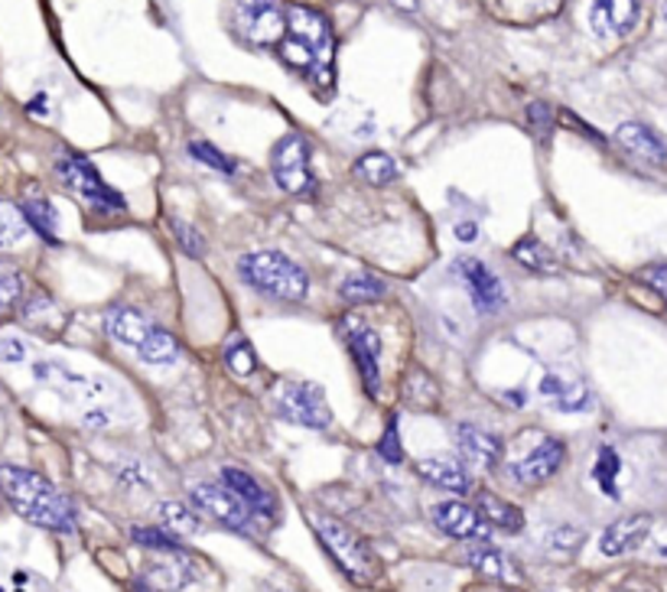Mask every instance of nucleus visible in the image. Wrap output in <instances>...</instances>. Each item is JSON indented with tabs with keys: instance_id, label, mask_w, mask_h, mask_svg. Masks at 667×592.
<instances>
[{
	"instance_id": "44",
	"label": "nucleus",
	"mask_w": 667,
	"mask_h": 592,
	"mask_svg": "<svg viewBox=\"0 0 667 592\" xmlns=\"http://www.w3.org/2000/svg\"><path fill=\"white\" fill-rule=\"evenodd\" d=\"M395 3H398L401 10H408V13H414V10H417V0H395Z\"/></svg>"
},
{
	"instance_id": "26",
	"label": "nucleus",
	"mask_w": 667,
	"mask_h": 592,
	"mask_svg": "<svg viewBox=\"0 0 667 592\" xmlns=\"http://www.w3.org/2000/svg\"><path fill=\"white\" fill-rule=\"evenodd\" d=\"M160 521L170 534L177 537H190V534H199L203 528V515L196 505H186V502H163L160 505Z\"/></svg>"
},
{
	"instance_id": "16",
	"label": "nucleus",
	"mask_w": 667,
	"mask_h": 592,
	"mask_svg": "<svg viewBox=\"0 0 667 592\" xmlns=\"http://www.w3.org/2000/svg\"><path fill=\"white\" fill-rule=\"evenodd\" d=\"M648 534H652V515H626L603 531L599 551L603 557H622V554L639 551Z\"/></svg>"
},
{
	"instance_id": "27",
	"label": "nucleus",
	"mask_w": 667,
	"mask_h": 592,
	"mask_svg": "<svg viewBox=\"0 0 667 592\" xmlns=\"http://www.w3.org/2000/svg\"><path fill=\"white\" fill-rule=\"evenodd\" d=\"M511 257H514L521 267H527L531 274H560L557 257H554L537 238H521V241H514Z\"/></svg>"
},
{
	"instance_id": "45",
	"label": "nucleus",
	"mask_w": 667,
	"mask_h": 592,
	"mask_svg": "<svg viewBox=\"0 0 667 592\" xmlns=\"http://www.w3.org/2000/svg\"><path fill=\"white\" fill-rule=\"evenodd\" d=\"M134 592H150V587H144V583H137V587H134Z\"/></svg>"
},
{
	"instance_id": "11",
	"label": "nucleus",
	"mask_w": 667,
	"mask_h": 592,
	"mask_svg": "<svg viewBox=\"0 0 667 592\" xmlns=\"http://www.w3.org/2000/svg\"><path fill=\"white\" fill-rule=\"evenodd\" d=\"M563 456H567V446L563 439L557 436H544L534 449H527L521 459H514L508 466V475L518 482V485H544L547 479L557 475V469L563 466Z\"/></svg>"
},
{
	"instance_id": "48",
	"label": "nucleus",
	"mask_w": 667,
	"mask_h": 592,
	"mask_svg": "<svg viewBox=\"0 0 667 592\" xmlns=\"http://www.w3.org/2000/svg\"><path fill=\"white\" fill-rule=\"evenodd\" d=\"M280 592H290V590H280Z\"/></svg>"
},
{
	"instance_id": "36",
	"label": "nucleus",
	"mask_w": 667,
	"mask_h": 592,
	"mask_svg": "<svg viewBox=\"0 0 667 592\" xmlns=\"http://www.w3.org/2000/svg\"><path fill=\"white\" fill-rule=\"evenodd\" d=\"M190 154H193L199 164H206V167L219 170V173H225V177L238 170V167H234V160H231V157H225L222 150H219V147H213L209 141H193V144H190Z\"/></svg>"
},
{
	"instance_id": "9",
	"label": "nucleus",
	"mask_w": 667,
	"mask_h": 592,
	"mask_svg": "<svg viewBox=\"0 0 667 592\" xmlns=\"http://www.w3.org/2000/svg\"><path fill=\"white\" fill-rule=\"evenodd\" d=\"M339 333L355 359L365 391L372 397H381V336L359 316H342Z\"/></svg>"
},
{
	"instance_id": "25",
	"label": "nucleus",
	"mask_w": 667,
	"mask_h": 592,
	"mask_svg": "<svg viewBox=\"0 0 667 592\" xmlns=\"http://www.w3.org/2000/svg\"><path fill=\"white\" fill-rule=\"evenodd\" d=\"M355 177H359L362 183H368V186H388V183H395V180L401 177V170H398V160H395V157L372 150V154H365V157L355 160Z\"/></svg>"
},
{
	"instance_id": "28",
	"label": "nucleus",
	"mask_w": 667,
	"mask_h": 592,
	"mask_svg": "<svg viewBox=\"0 0 667 592\" xmlns=\"http://www.w3.org/2000/svg\"><path fill=\"white\" fill-rule=\"evenodd\" d=\"M137 359L144 362V365H150V369H163V365H173L177 359H180V342L167 333V329H154L150 336H147V342L137 349Z\"/></svg>"
},
{
	"instance_id": "17",
	"label": "nucleus",
	"mask_w": 667,
	"mask_h": 592,
	"mask_svg": "<svg viewBox=\"0 0 667 592\" xmlns=\"http://www.w3.org/2000/svg\"><path fill=\"white\" fill-rule=\"evenodd\" d=\"M616 144L632 154L635 160L648 164V167H665L667 164V144L658 137V131H652L648 124L639 121H626L616 131Z\"/></svg>"
},
{
	"instance_id": "7",
	"label": "nucleus",
	"mask_w": 667,
	"mask_h": 592,
	"mask_svg": "<svg viewBox=\"0 0 667 592\" xmlns=\"http://www.w3.org/2000/svg\"><path fill=\"white\" fill-rule=\"evenodd\" d=\"M231 20L251 46H280L287 36V7L280 0H234Z\"/></svg>"
},
{
	"instance_id": "10",
	"label": "nucleus",
	"mask_w": 667,
	"mask_h": 592,
	"mask_svg": "<svg viewBox=\"0 0 667 592\" xmlns=\"http://www.w3.org/2000/svg\"><path fill=\"white\" fill-rule=\"evenodd\" d=\"M193 505L199 508V515H209L213 521H219L228 531L251 534V528H254V515L247 511V505L225 485H216V482L196 485L193 488Z\"/></svg>"
},
{
	"instance_id": "12",
	"label": "nucleus",
	"mask_w": 667,
	"mask_h": 592,
	"mask_svg": "<svg viewBox=\"0 0 667 592\" xmlns=\"http://www.w3.org/2000/svg\"><path fill=\"white\" fill-rule=\"evenodd\" d=\"M430 518H434L437 531H444L446 537H452V541L485 544L492 537V528L485 524L478 508H472L465 502H437L430 508Z\"/></svg>"
},
{
	"instance_id": "46",
	"label": "nucleus",
	"mask_w": 667,
	"mask_h": 592,
	"mask_svg": "<svg viewBox=\"0 0 667 592\" xmlns=\"http://www.w3.org/2000/svg\"><path fill=\"white\" fill-rule=\"evenodd\" d=\"M495 592H518V590H495Z\"/></svg>"
},
{
	"instance_id": "34",
	"label": "nucleus",
	"mask_w": 667,
	"mask_h": 592,
	"mask_svg": "<svg viewBox=\"0 0 667 592\" xmlns=\"http://www.w3.org/2000/svg\"><path fill=\"white\" fill-rule=\"evenodd\" d=\"M131 537H134V544H141V547H147L154 554H180L183 551L180 537L170 534V531H160V528H134Z\"/></svg>"
},
{
	"instance_id": "35",
	"label": "nucleus",
	"mask_w": 667,
	"mask_h": 592,
	"mask_svg": "<svg viewBox=\"0 0 667 592\" xmlns=\"http://www.w3.org/2000/svg\"><path fill=\"white\" fill-rule=\"evenodd\" d=\"M23 290H26V283H23L20 267L0 261V306H3V310H7V306H16V303L23 300Z\"/></svg>"
},
{
	"instance_id": "23",
	"label": "nucleus",
	"mask_w": 667,
	"mask_h": 592,
	"mask_svg": "<svg viewBox=\"0 0 667 592\" xmlns=\"http://www.w3.org/2000/svg\"><path fill=\"white\" fill-rule=\"evenodd\" d=\"M475 508H478V515L485 518V524H488L492 531L518 534V531L524 528V515H521V508H518V505H511V502H505L501 495L478 492Z\"/></svg>"
},
{
	"instance_id": "1",
	"label": "nucleus",
	"mask_w": 667,
	"mask_h": 592,
	"mask_svg": "<svg viewBox=\"0 0 667 592\" xmlns=\"http://www.w3.org/2000/svg\"><path fill=\"white\" fill-rule=\"evenodd\" d=\"M0 498L29 524L56 534H72L78 524L75 505L46 475L23 466H0Z\"/></svg>"
},
{
	"instance_id": "15",
	"label": "nucleus",
	"mask_w": 667,
	"mask_h": 592,
	"mask_svg": "<svg viewBox=\"0 0 667 592\" xmlns=\"http://www.w3.org/2000/svg\"><path fill=\"white\" fill-rule=\"evenodd\" d=\"M222 485L225 488H231L244 505H247V511L254 515V518H277V495L264 485V482H257L251 472H244V469H238V466H225L222 469Z\"/></svg>"
},
{
	"instance_id": "37",
	"label": "nucleus",
	"mask_w": 667,
	"mask_h": 592,
	"mask_svg": "<svg viewBox=\"0 0 667 592\" xmlns=\"http://www.w3.org/2000/svg\"><path fill=\"white\" fill-rule=\"evenodd\" d=\"M616 475H619V456L606 446V449L599 452L596 466H593V479L603 485V492L616 495Z\"/></svg>"
},
{
	"instance_id": "8",
	"label": "nucleus",
	"mask_w": 667,
	"mask_h": 592,
	"mask_svg": "<svg viewBox=\"0 0 667 592\" xmlns=\"http://www.w3.org/2000/svg\"><path fill=\"white\" fill-rule=\"evenodd\" d=\"M56 177L62 180L65 190H72L78 198H85L92 208L98 212H114V208H124V196L118 190H111L98 170L85 160V157H75V154H65L56 160Z\"/></svg>"
},
{
	"instance_id": "13",
	"label": "nucleus",
	"mask_w": 667,
	"mask_h": 592,
	"mask_svg": "<svg viewBox=\"0 0 667 592\" xmlns=\"http://www.w3.org/2000/svg\"><path fill=\"white\" fill-rule=\"evenodd\" d=\"M452 443H456V452L462 456V462H469V466L478 469V472L495 469V466L501 462V452H505L501 439H498L495 433L475 426V423H456Z\"/></svg>"
},
{
	"instance_id": "31",
	"label": "nucleus",
	"mask_w": 667,
	"mask_h": 592,
	"mask_svg": "<svg viewBox=\"0 0 667 592\" xmlns=\"http://www.w3.org/2000/svg\"><path fill=\"white\" fill-rule=\"evenodd\" d=\"M26 234H29V221H26L23 208L13 202H0V251L23 244Z\"/></svg>"
},
{
	"instance_id": "24",
	"label": "nucleus",
	"mask_w": 667,
	"mask_h": 592,
	"mask_svg": "<svg viewBox=\"0 0 667 592\" xmlns=\"http://www.w3.org/2000/svg\"><path fill=\"white\" fill-rule=\"evenodd\" d=\"M462 560H465L475 573H482V577H488V580H495V583H508V580L518 577V570L508 564V557H505L501 551L488 547V544H475V547H469Z\"/></svg>"
},
{
	"instance_id": "18",
	"label": "nucleus",
	"mask_w": 667,
	"mask_h": 592,
	"mask_svg": "<svg viewBox=\"0 0 667 592\" xmlns=\"http://www.w3.org/2000/svg\"><path fill=\"white\" fill-rule=\"evenodd\" d=\"M196 564L180 551V554H160L150 570H147V587L150 590H163V592H177L183 587H190L196 580Z\"/></svg>"
},
{
	"instance_id": "22",
	"label": "nucleus",
	"mask_w": 667,
	"mask_h": 592,
	"mask_svg": "<svg viewBox=\"0 0 667 592\" xmlns=\"http://www.w3.org/2000/svg\"><path fill=\"white\" fill-rule=\"evenodd\" d=\"M541 395L563 413H580V410H590V403H593V391L583 382H567L560 375H544Z\"/></svg>"
},
{
	"instance_id": "41",
	"label": "nucleus",
	"mask_w": 667,
	"mask_h": 592,
	"mask_svg": "<svg viewBox=\"0 0 667 592\" xmlns=\"http://www.w3.org/2000/svg\"><path fill=\"white\" fill-rule=\"evenodd\" d=\"M583 531L580 528H557L554 534H550V547L554 551H560V554H573L580 544H583Z\"/></svg>"
},
{
	"instance_id": "2",
	"label": "nucleus",
	"mask_w": 667,
	"mask_h": 592,
	"mask_svg": "<svg viewBox=\"0 0 667 592\" xmlns=\"http://www.w3.org/2000/svg\"><path fill=\"white\" fill-rule=\"evenodd\" d=\"M277 52L290 69H296L303 75H313L316 82L329 85V75H332V29H329L323 13H316L310 7H300V3H290L287 7V36L280 39Z\"/></svg>"
},
{
	"instance_id": "3",
	"label": "nucleus",
	"mask_w": 667,
	"mask_h": 592,
	"mask_svg": "<svg viewBox=\"0 0 667 592\" xmlns=\"http://www.w3.org/2000/svg\"><path fill=\"white\" fill-rule=\"evenodd\" d=\"M238 277L251 290H257V293H264L270 300H283V303H300L310 293L306 270L296 261H290L287 254H280V251H247V254H241L238 257Z\"/></svg>"
},
{
	"instance_id": "20",
	"label": "nucleus",
	"mask_w": 667,
	"mask_h": 592,
	"mask_svg": "<svg viewBox=\"0 0 667 592\" xmlns=\"http://www.w3.org/2000/svg\"><path fill=\"white\" fill-rule=\"evenodd\" d=\"M157 326L150 323V319H144L137 310H131V306H114V310H108L105 313V333L114 339V342H121V346H128V349H141L144 342H147V336L154 333Z\"/></svg>"
},
{
	"instance_id": "38",
	"label": "nucleus",
	"mask_w": 667,
	"mask_h": 592,
	"mask_svg": "<svg viewBox=\"0 0 667 592\" xmlns=\"http://www.w3.org/2000/svg\"><path fill=\"white\" fill-rule=\"evenodd\" d=\"M378 456H381L385 462H391V466L404 459V446H401L398 416H391V420H388V426H385V433H381V443H378Z\"/></svg>"
},
{
	"instance_id": "33",
	"label": "nucleus",
	"mask_w": 667,
	"mask_h": 592,
	"mask_svg": "<svg viewBox=\"0 0 667 592\" xmlns=\"http://www.w3.org/2000/svg\"><path fill=\"white\" fill-rule=\"evenodd\" d=\"M170 231H173V238H177V244H180L183 254H190V257H196V261L206 257L209 244H206V234H203L199 228H193V225L183 221V218H170Z\"/></svg>"
},
{
	"instance_id": "32",
	"label": "nucleus",
	"mask_w": 667,
	"mask_h": 592,
	"mask_svg": "<svg viewBox=\"0 0 667 592\" xmlns=\"http://www.w3.org/2000/svg\"><path fill=\"white\" fill-rule=\"evenodd\" d=\"M225 365L238 375V378H251L257 372V355L251 349V342L244 336H231L225 342Z\"/></svg>"
},
{
	"instance_id": "43",
	"label": "nucleus",
	"mask_w": 667,
	"mask_h": 592,
	"mask_svg": "<svg viewBox=\"0 0 667 592\" xmlns=\"http://www.w3.org/2000/svg\"><path fill=\"white\" fill-rule=\"evenodd\" d=\"M456 238H459V241H472V238H475V225H472V221H459V225H456Z\"/></svg>"
},
{
	"instance_id": "21",
	"label": "nucleus",
	"mask_w": 667,
	"mask_h": 592,
	"mask_svg": "<svg viewBox=\"0 0 667 592\" xmlns=\"http://www.w3.org/2000/svg\"><path fill=\"white\" fill-rule=\"evenodd\" d=\"M430 485L452 492V495H469L472 492V475L462 462L456 459H444V456H430V459H417L414 466Z\"/></svg>"
},
{
	"instance_id": "5",
	"label": "nucleus",
	"mask_w": 667,
	"mask_h": 592,
	"mask_svg": "<svg viewBox=\"0 0 667 592\" xmlns=\"http://www.w3.org/2000/svg\"><path fill=\"white\" fill-rule=\"evenodd\" d=\"M270 407L280 420L303 426V430H329L332 410L326 395L313 382H280L270 395Z\"/></svg>"
},
{
	"instance_id": "29",
	"label": "nucleus",
	"mask_w": 667,
	"mask_h": 592,
	"mask_svg": "<svg viewBox=\"0 0 667 592\" xmlns=\"http://www.w3.org/2000/svg\"><path fill=\"white\" fill-rule=\"evenodd\" d=\"M385 293H388L385 280H378L368 270H355L342 280V297L349 303H378V300H385Z\"/></svg>"
},
{
	"instance_id": "42",
	"label": "nucleus",
	"mask_w": 667,
	"mask_h": 592,
	"mask_svg": "<svg viewBox=\"0 0 667 592\" xmlns=\"http://www.w3.org/2000/svg\"><path fill=\"white\" fill-rule=\"evenodd\" d=\"M639 277H642V283H648L665 300L667 306V264H648V267L639 270Z\"/></svg>"
},
{
	"instance_id": "4",
	"label": "nucleus",
	"mask_w": 667,
	"mask_h": 592,
	"mask_svg": "<svg viewBox=\"0 0 667 592\" xmlns=\"http://www.w3.org/2000/svg\"><path fill=\"white\" fill-rule=\"evenodd\" d=\"M316 537L323 541L326 554L339 564V570L352 580V583H372L375 577V557L368 551V544L362 537H355L342 521L329 518V515H310Z\"/></svg>"
},
{
	"instance_id": "40",
	"label": "nucleus",
	"mask_w": 667,
	"mask_h": 592,
	"mask_svg": "<svg viewBox=\"0 0 667 592\" xmlns=\"http://www.w3.org/2000/svg\"><path fill=\"white\" fill-rule=\"evenodd\" d=\"M26 355H29V346L16 333H0V362L3 365H20V362H26Z\"/></svg>"
},
{
	"instance_id": "39",
	"label": "nucleus",
	"mask_w": 667,
	"mask_h": 592,
	"mask_svg": "<svg viewBox=\"0 0 667 592\" xmlns=\"http://www.w3.org/2000/svg\"><path fill=\"white\" fill-rule=\"evenodd\" d=\"M527 124L534 128L537 137H550V131H554V124H557L554 108H550L547 101H531V105H527Z\"/></svg>"
},
{
	"instance_id": "14",
	"label": "nucleus",
	"mask_w": 667,
	"mask_h": 592,
	"mask_svg": "<svg viewBox=\"0 0 667 592\" xmlns=\"http://www.w3.org/2000/svg\"><path fill=\"white\" fill-rule=\"evenodd\" d=\"M456 270L465 280V290H469L472 306L478 313H498L505 306V287H501V280L482 261L462 257V261H456Z\"/></svg>"
},
{
	"instance_id": "47",
	"label": "nucleus",
	"mask_w": 667,
	"mask_h": 592,
	"mask_svg": "<svg viewBox=\"0 0 667 592\" xmlns=\"http://www.w3.org/2000/svg\"><path fill=\"white\" fill-rule=\"evenodd\" d=\"M665 16H667V0H665Z\"/></svg>"
},
{
	"instance_id": "19",
	"label": "nucleus",
	"mask_w": 667,
	"mask_h": 592,
	"mask_svg": "<svg viewBox=\"0 0 667 592\" xmlns=\"http://www.w3.org/2000/svg\"><path fill=\"white\" fill-rule=\"evenodd\" d=\"M590 20L599 36H626L639 23V0H596Z\"/></svg>"
},
{
	"instance_id": "30",
	"label": "nucleus",
	"mask_w": 667,
	"mask_h": 592,
	"mask_svg": "<svg viewBox=\"0 0 667 592\" xmlns=\"http://www.w3.org/2000/svg\"><path fill=\"white\" fill-rule=\"evenodd\" d=\"M23 215H26L29 228H33L39 238H46L49 244H59V234H56L59 215H56V208H52L46 198H26V202H23Z\"/></svg>"
},
{
	"instance_id": "6",
	"label": "nucleus",
	"mask_w": 667,
	"mask_h": 592,
	"mask_svg": "<svg viewBox=\"0 0 667 592\" xmlns=\"http://www.w3.org/2000/svg\"><path fill=\"white\" fill-rule=\"evenodd\" d=\"M270 177L280 193L287 196H313L316 173H313V150L300 134H283L270 150Z\"/></svg>"
}]
</instances>
